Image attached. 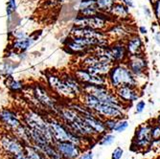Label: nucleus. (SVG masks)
I'll return each mask as SVG.
<instances>
[{
    "label": "nucleus",
    "mask_w": 160,
    "mask_h": 159,
    "mask_svg": "<svg viewBox=\"0 0 160 159\" xmlns=\"http://www.w3.org/2000/svg\"><path fill=\"white\" fill-rule=\"evenodd\" d=\"M107 79L108 86L113 90H116L121 86L125 85L139 87L137 78L129 70L126 62L114 63L108 72Z\"/></svg>",
    "instance_id": "f257e3e1"
},
{
    "label": "nucleus",
    "mask_w": 160,
    "mask_h": 159,
    "mask_svg": "<svg viewBox=\"0 0 160 159\" xmlns=\"http://www.w3.org/2000/svg\"><path fill=\"white\" fill-rule=\"evenodd\" d=\"M31 93L37 99L38 104L41 106L45 113L57 114L61 103L53 91L48 87L47 84L37 82L31 86Z\"/></svg>",
    "instance_id": "f03ea898"
},
{
    "label": "nucleus",
    "mask_w": 160,
    "mask_h": 159,
    "mask_svg": "<svg viewBox=\"0 0 160 159\" xmlns=\"http://www.w3.org/2000/svg\"><path fill=\"white\" fill-rule=\"evenodd\" d=\"M45 79L48 87L60 100L62 99L70 101V102L78 100V96L68 87V85L65 83L64 80L60 74L54 73V72H47Z\"/></svg>",
    "instance_id": "7ed1b4c3"
},
{
    "label": "nucleus",
    "mask_w": 160,
    "mask_h": 159,
    "mask_svg": "<svg viewBox=\"0 0 160 159\" xmlns=\"http://www.w3.org/2000/svg\"><path fill=\"white\" fill-rule=\"evenodd\" d=\"M0 150L9 159H13L25 153V145L12 132L5 129L0 135Z\"/></svg>",
    "instance_id": "20e7f679"
},
{
    "label": "nucleus",
    "mask_w": 160,
    "mask_h": 159,
    "mask_svg": "<svg viewBox=\"0 0 160 159\" xmlns=\"http://www.w3.org/2000/svg\"><path fill=\"white\" fill-rule=\"evenodd\" d=\"M113 20V17L109 13L105 12H100L93 17H82L78 14V17L74 20V26L91 27L98 30H105Z\"/></svg>",
    "instance_id": "39448f33"
},
{
    "label": "nucleus",
    "mask_w": 160,
    "mask_h": 159,
    "mask_svg": "<svg viewBox=\"0 0 160 159\" xmlns=\"http://www.w3.org/2000/svg\"><path fill=\"white\" fill-rule=\"evenodd\" d=\"M151 128L152 124L149 123H145L136 128L135 134L132 140V150H145L146 148L151 147L152 145L153 141L151 135Z\"/></svg>",
    "instance_id": "423d86ee"
},
{
    "label": "nucleus",
    "mask_w": 160,
    "mask_h": 159,
    "mask_svg": "<svg viewBox=\"0 0 160 159\" xmlns=\"http://www.w3.org/2000/svg\"><path fill=\"white\" fill-rule=\"evenodd\" d=\"M0 124L3 126L6 131L14 132L23 124L20 112L16 109L4 107L0 109Z\"/></svg>",
    "instance_id": "0eeeda50"
},
{
    "label": "nucleus",
    "mask_w": 160,
    "mask_h": 159,
    "mask_svg": "<svg viewBox=\"0 0 160 159\" xmlns=\"http://www.w3.org/2000/svg\"><path fill=\"white\" fill-rule=\"evenodd\" d=\"M126 64L132 72V74L137 78L138 82L139 79L145 76V73L148 69V61L144 54L142 55H134L129 56L126 61Z\"/></svg>",
    "instance_id": "6e6552de"
},
{
    "label": "nucleus",
    "mask_w": 160,
    "mask_h": 159,
    "mask_svg": "<svg viewBox=\"0 0 160 159\" xmlns=\"http://www.w3.org/2000/svg\"><path fill=\"white\" fill-rule=\"evenodd\" d=\"M73 74L82 84L87 83V84H94V85H108V79L106 76L102 75H93L90 72L87 71L83 67H77L72 72Z\"/></svg>",
    "instance_id": "1a4fd4ad"
},
{
    "label": "nucleus",
    "mask_w": 160,
    "mask_h": 159,
    "mask_svg": "<svg viewBox=\"0 0 160 159\" xmlns=\"http://www.w3.org/2000/svg\"><path fill=\"white\" fill-rule=\"evenodd\" d=\"M114 91L116 95H117V97L119 98V100L127 107L130 106L134 102H136L137 100H139L141 95L139 87H136V86L125 85V86H121V87L117 88Z\"/></svg>",
    "instance_id": "9d476101"
},
{
    "label": "nucleus",
    "mask_w": 160,
    "mask_h": 159,
    "mask_svg": "<svg viewBox=\"0 0 160 159\" xmlns=\"http://www.w3.org/2000/svg\"><path fill=\"white\" fill-rule=\"evenodd\" d=\"M54 145L62 159H77L82 153V148L72 142H56Z\"/></svg>",
    "instance_id": "9b49d317"
},
{
    "label": "nucleus",
    "mask_w": 160,
    "mask_h": 159,
    "mask_svg": "<svg viewBox=\"0 0 160 159\" xmlns=\"http://www.w3.org/2000/svg\"><path fill=\"white\" fill-rule=\"evenodd\" d=\"M71 36L74 37H93V38H109L107 32L104 30H98V29H94L91 27H79L74 26L71 29L70 32Z\"/></svg>",
    "instance_id": "f8f14e48"
},
{
    "label": "nucleus",
    "mask_w": 160,
    "mask_h": 159,
    "mask_svg": "<svg viewBox=\"0 0 160 159\" xmlns=\"http://www.w3.org/2000/svg\"><path fill=\"white\" fill-rule=\"evenodd\" d=\"M109 37L117 38L116 40H126L128 37L134 33H130V25L123 23L122 21L118 24L111 25L107 31Z\"/></svg>",
    "instance_id": "ddd939ff"
},
{
    "label": "nucleus",
    "mask_w": 160,
    "mask_h": 159,
    "mask_svg": "<svg viewBox=\"0 0 160 159\" xmlns=\"http://www.w3.org/2000/svg\"><path fill=\"white\" fill-rule=\"evenodd\" d=\"M125 43H126V47H127V50L128 53V57L144 54L143 40L138 35L133 34L130 37H128L125 40Z\"/></svg>",
    "instance_id": "4468645a"
},
{
    "label": "nucleus",
    "mask_w": 160,
    "mask_h": 159,
    "mask_svg": "<svg viewBox=\"0 0 160 159\" xmlns=\"http://www.w3.org/2000/svg\"><path fill=\"white\" fill-rule=\"evenodd\" d=\"M109 14L113 17V19H119L120 21L128 20L130 18L129 8L122 2H115L109 11Z\"/></svg>",
    "instance_id": "2eb2a0df"
},
{
    "label": "nucleus",
    "mask_w": 160,
    "mask_h": 159,
    "mask_svg": "<svg viewBox=\"0 0 160 159\" xmlns=\"http://www.w3.org/2000/svg\"><path fill=\"white\" fill-rule=\"evenodd\" d=\"M33 41H34L33 38H31L30 37H27L23 33H20V34L17 35L16 37H14V39L12 41V47L13 50H17L19 52H24L32 45Z\"/></svg>",
    "instance_id": "dca6fc26"
},
{
    "label": "nucleus",
    "mask_w": 160,
    "mask_h": 159,
    "mask_svg": "<svg viewBox=\"0 0 160 159\" xmlns=\"http://www.w3.org/2000/svg\"><path fill=\"white\" fill-rule=\"evenodd\" d=\"M61 76L64 80L65 83L68 85V87L73 91L79 98L80 95L83 92L82 84L81 83V82L72 73H62V74H61Z\"/></svg>",
    "instance_id": "f3484780"
},
{
    "label": "nucleus",
    "mask_w": 160,
    "mask_h": 159,
    "mask_svg": "<svg viewBox=\"0 0 160 159\" xmlns=\"http://www.w3.org/2000/svg\"><path fill=\"white\" fill-rule=\"evenodd\" d=\"M113 63H109V62H99L97 63H95L92 66H89L85 68L88 72H90L93 75H102V76H108L109 70L111 69Z\"/></svg>",
    "instance_id": "a211bd4d"
},
{
    "label": "nucleus",
    "mask_w": 160,
    "mask_h": 159,
    "mask_svg": "<svg viewBox=\"0 0 160 159\" xmlns=\"http://www.w3.org/2000/svg\"><path fill=\"white\" fill-rule=\"evenodd\" d=\"M25 155L27 159H46L44 155L32 145H25Z\"/></svg>",
    "instance_id": "6ab92c4d"
},
{
    "label": "nucleus",
    "mask_w": 160,
    "mask_h": 159,
    "mask_svg": "<svg viewBox=\"0 0 160 159\" xmlns=\"http://www.w3.org/2000/svg\"><path fill=\"white\" fill-rule=\"evenodd\" d=\"M114 3L115 2L113 0H96V6L98 10L105 13H109V11Z\"/></svg>",
    "instance_id": "aec40b11"
},
{
    "label": "nucleus",
    "mask_w": 160,
    "mask_h": 159,
    "mask_svg": "<svg viewBox=\"0 0 160 159\" xmlns=\"http://www.w3.org/2000/svg\"><path fill=\"white\" fill-rule=\"evenodd\" d=\"M102 12H100L97 8V6H93V7H89L86 9H82V10H79V13L80 16L82 17H93L96 16V14L100 13Z\"/></svg>",
    "instance_id": "412c9836"
},
{
    "label": "nucleus",
    "mask_w": 160,
    "mask_h": 159,
    "mask_svg": "<svg viewBox=\"0 0 160 159\" xmlns=\"http://www.w3.org/2000/svg\"><path fill=\"white\" fill-rule=\"evenodd\" d=\"M114 139H115L114 135L106 132L105 134H103V136H102L99 144H100V145H102V146H109V145H111V144L114 142Z\"/></svg>",
    "instance_id": "4be33fe9"
},
{
    "label": "nucleus",
    "mask_w": 160,
    "mask_h": 159,
    "mask_svg": "<svg viewBox=\"0 0 160 159\" xmlns=\"http://www.w3.org/2000/svg\"><path fill=\"white\" fill-rule=\"evenodd\" d=\"M151 135L152 141H160V125L155 123L152 125L151 128Z\"/></svg>",
    "instance_id": "5701e85b"
},
{
    "label": "nucleus",
    "mask_w": 160,
    "mask_h": 159,
    "mask_svg": "<svg viewBox=\"0 0 160 159\" xmlns=\"http://www.w3.org/2000/svg\"><path fill=\"white\" fill-rule=\"evenodd\" d=\"M128 127V122L127 120L124 119H119L117 121V124H116V127L114 128V132H125L126 129Z\"/></svg>",
    "instance_id": "b1692460"
},
{
    "label": "nucleus",
    "mask_w": 160,
    "mask_h": 159,
    "mask_svg": "<svg viewBox=\"0 0 160 159\" xmlns=\"http://www.w3.org/2000/svg\"><path fill=\"white\" fill-rule=\"evenodd\" d=\"M117 121H118L117 119H113V118L104 119V124L106 126L107 131H109V132L114 131V128L116 127V124H117Z\"/></svg>",
    "instance_id": "393cba45"
},
{
    "label": "nucleus",
    "mask_w": 160,
    "mask_h": 159,
    "mask_svg": "<svg viewBox=\"0 0 160 159\" xmlns=\"http://www.w3.org/2000/svg\"><path fill=\"white\" fill-rule=\"evenodd\" d=\"M9 87L12 91L18 92V91H20V90H23V84L20 82H18V81L11 80V82H9Z\"/></svg>",
    "instance_id": "a878e982"
},
{
    "label": "nucleus",
    "mask_w": 160,
    "mask_h": 159,
    "mask_svg": "<svg viewBox=\"0 0 160 159\" xmlns=\"http://www.w3.org/2000/svg\"><path fill=\"white\" fill-rule=\"evenodd\" d=\"M17 10V2L16 0H8L7 3V14L11 17Z\"/></svg>",
    "instance_id": "bb28decb"
},
{
    "label": "nucleus",
    "mask_w": 160,
    "mask_h": 159,
    "mask_svg": "<svg viewBox=\"0 0 160 159\" xmlns=\"http://www.w3.org/2000/svg\"><path fill=\"white\" fill-rule=\"evenodd\" d=\"M93 6H96V0H81L79 4V10L86 9Z\"/></svg>",
    "instance_id": "cd10ccee"
},
{
    "label": "nucleus",
    "mask_w": 160,
    "mask_h": 159,
    "mask_svg": "<svg viewBox=\"0 0 160 159\" xmlns=\"http://www.w3.org/2000/svg\"><path fill=\"white\" fill-rule=\"evenodd\" d=\"M152 9H153V13L156 19L160 22V0H156L152 4Z\"/></svg>",
    "instance_id": "c85d7f7f"
},
{
    "label": "nucleus",
    "mask_w": 160,
    "mask_h": 159,
    "mask_svg": "<svg viewBox=\"0 0 160 159\" xmlns=\"http://www.w3.org/2000/svg\"><path fill=\"white\" fill-rule=\"evenodd\" d=\"M124 154V150L120 147L116 148L111 154V159H121Z\"/></svg>",
    "instance_id": "c756f323"
},
{
    "label": "nucleus",
    "mask_w": 160,
    "mask_h": 159,
    "mask_svg": "<svg viewBox=\"0 0 160 159\" xmlns=\"http://www.w3.org/2000/svg\"><path fill=\"white\" fill-rule=\"evenodd\" d=\"M145 107H146V103H145V101H139L135 106V112L138 114L142 113L145 110Z\"/></svg>",
    "instance_id": "7c9ffc66"
},
{
    "label": "nucleus",
    "mask_w": 160,
    "mask_h": 159,
    "mask_svg": "<svg viewBox=\"0 0 160 159\" xmlns=\"http://www.w3.org/2000/svg\"><path fill=\"white\" fill-rule=\"evenodd\" d=\"M79 159H93V153L92 152H87L84 154H82Z\"/></svg>",
    "instance_id": "2f4dec72"
},
{
    "label": "nucleus",
    "mask_w": 160,
    "mask_h": 159,
    "mask_svg": "<svg viewBox=\"0 0 160 159\" xmlns=\"http://www.w3.org/2000/svg\"><path fill=\"white\" fill-rule=\"evenodd\" d=\"M119 1H121L123 4H125V5H126L127 7H128L129 9L134 7V4H133V1H132V0H119Z\"/></svg>",
    "instance_id": "473e14b6"
},
{
    "label": "nucleus",
    "mask_w": 160,
    "mask_h": 159,
    "mask_svg": "<svg viewBox=\"0 0 160 159\" xmlns=\"http://www.w3.org/2000/svg\"><path fill=\"white\" fill-rule=\"evenodd\" d=\"M143 12H144L145 17H147L148 18H150V17H151V16H152V12H151V10H150L149 8L144 7V8H143Z\"/></svg>",
    "instance_id": "72a5a7b5"
},
{
    "label": "nucleus",
    "mask_w": 160,
    "mask_h": 159,
    "mask_svg": "<svg viewBox=\"0 0 160 159\" xmlns=\"http://www.w3.org/2000/svg\"><path fill=\"white\" fill-rule=\"evenodd\" d=\"M138 31H139L141 34H143V35H146V34L148 33L147 28L145 27V26H140V27L138 28Z\"/></svg>",
    "instance_id": "f704fd0d"
},
{
    "label": "nucleus",
    "mask_w": 160,
    "mask_h": 159,
    "mask_svg": "<svg viewBox=\"0 0 160 159\" xmlns=\"http://www.w3.org/2000/svg\"><path fill=\"white\" fill-rule=\"evenodd\" d=\"M155 40H156V42L158 43V44H160V33H157L155 35Z\"/></svg>",
    "instance_id": "c9c22d12"
},
{
    "label": "nucleus",
    "mask_w": 160,
    "mask_h": 159,
    "mask_svg": "<svg viewBox=\"0 0 160 159\" xmlns=\"http://www.w3.org/2000/svg\"><path fill=\"white\" fill-rule=\"evenodd\" d=\"M13 159H27V157H26V155H25V153H24V154H22V155H20V156H18V157L13 158Z\"/></svg>",
    "instance_id": "e433bc0d"
},
{
    "label": "nucleus",
    "mask_w": 160,
    "mask_h": 159,
    "mask_svg": "<svg viewBox=\"0 0 160 159\" xmlns=\"http://www.w3.org/2000/svg\"><path fill=\"white\" fill-rule=\"evenodd\" d=\"M156 123H157V124H159V125H160V114H159V115H158V117H157V118H156Z\"/></svg>",
    "instance_id": "4c0bfd02"
},
{
    "label": "nucleus",
    "mask_w": 160,
    "mask_h": 159,
    "mask_svg": "<svg viewBox=\"0 0 160 159\" xmlns=\"http://www.w3.org/2000/svg\"><path fill=\"white\" fill-rule=\"evenodd\" d=\"M149 1H150V2H151V4L152 5V4H153V2H154V1H156V0H149Z\"/></svg>",
    "instance_id": "58836bf2"
}]
</instances>
